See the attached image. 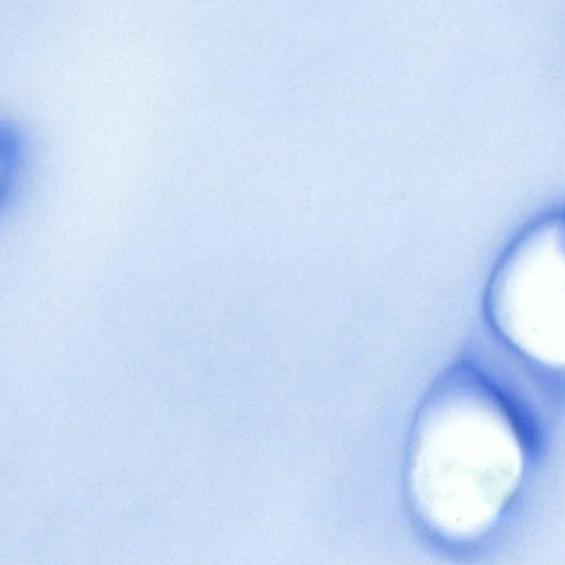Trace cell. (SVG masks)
Returning a JSON list of instances; mask_svg holds the SVG:
<instances>
[{"instance_id": "cell-2", "label": "cell", "mask_w": 565, "mask_h": 565, "mask_svg": "<svg viewBox=\"0 0 565 565\" xmlns=\"http://www.w3.org/2000/svg\"><path fill=\"white\" fill-rule=\"evenodd\" d=\"M488 311L515 350L565 370V213L540 218L500 259L488 289Z\"/></svg>"}, {"instance_id": "cell-1", "label": "cell", "mask_w": 565, "mask_h": 565, "mask_svg": "<svg viewBox=\"0 0 565 565\" xmlns=\"http://www.w3.org/2000/svg\"><path fill=\"white\" fill-rule=\"evenodd\" d=\"M436 416V451L460 531L487 526L515 489L523 470L516 423L501 394L473 371L457 374Z\"/></svg>"}]
</instances>
